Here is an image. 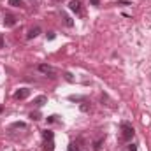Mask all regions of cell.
<instances>
[{
  "label": "cell",
  "instance_id": "6da1fadb",
  "mask_svg": "<svg viewBox=\"0 0 151 151\" xmlns=\"http://www.w3.org/2000/svg\"><path fill=\"white\" fill-rule=\"evenodd\" d=\"M119 128H121V141L128 142V141H132V139H134V135H135V130H134V127H132L128 121H121Z\"/></svg>",
  "mask_w": 151,
  "mask_h": 151
},
{
  "label": "cell",
  "instance_id": "7a4b0ae2",
  "mask_svg": "<svg viewBox=\"0 0 151 151\" xmlns=\"http://www.w3.org/2000/svg\"><path fill=\"white\" fill-rule=\"evenodd\" d=\"M69 9L76 12V14H79V16H83V7H81V0H70L69 2Z\"/></svg>",
  "mask_w": 151,
  "mask_h": 151
},
{
  "label": "cell",
  "instance_id": "3957f363",
  "mask_svg": "<svg viewBox=\"0 0 151 151\" xmlns=\"http://www.w3.org/2000/svg\"><path fill=\"white\" fill-rule=\"evenodd\" d=\"M27 97H30V90H28V88H19V90L14 93V99H16V100H25Z\"/></svg>",
  "mask_w": 151,
  "mask_h": 151
},
{
  "label": "cell",
  "instance_id": "277c9868",
  "mask_svg": "<svg viewBox=\"0 0 151 151\" xmlns=\"http://www.w3.org/2000/svg\"><path fill=\"white\" fill-rule=\"evenodd\" d=\"M37 69H39V72H42V74H49L51 77H53V74H55V69H53L51 65H46V63H40Z\"/></svg>",
  "mask_w": 151,
  "mask_h": 151
},
{
  "label": "cell",
  "instance_id": "5b68a950",
  "mask_svg": "<svg viewBox=\"0 0 151 151\" xmlns=\"http://www.w3.org/2000/svg\"><path fill=\"white\" fill-rule=\"evenodd\" d=\"M32 104H34L35 107H42L44 104H47V97H46V95H39V97H35V99L32 100Z\"/></svg>",
  "mask_w": 151,
  "mask_h": 151
},
{
  "label": "cell",
  "instance_id": "8992f818",
  "mask_svg": "<svg viewBox=\"0 0 151 151\" xmlns=\"http://www.w3.org/2000/svg\"><path fill=\"white\" fill-rule=\"evenodd\" d=\"M4 25L9 27V28L14 27V25H16V18H14L12 14H5V16H4Z\"/></svg>",
  "mask_w": 151,
  "mask_h": 151
},
{
  "label": "cell",
  "instance_id": "52a82bcc",
  "mask_svg": "<svg viewBox=\"0 0 151 151\" xmlns=\"http://www.w3.org/2000/svg\"><path fill=\"white\" fill-rule=\"evenodd\" d=\"M39 34H40V28H39V27H34V28H30V30H28V34H27V39H28V40H32V39L37 37Z\"/></svg>",
  "mask_w": 151,
  "mask_h": 151
},
{
  "label": "cell",
  "instance_id": "ba28073f",
  "mask_svg": "<svg viewBox=\"0 0 151 151\" xmlns=\"http://www.w3.org/2000/svg\"><path fill=\"white\" fill-rule=\"evenodd\" d=\"M102 144H104V137L97 139V141L93 142V151H100V150H102Z\"/></svg>",
  "mask_w": 151,
  "mask_h": 151
},
{
  "label": "cell",
  "instance_id": "9c48e42d",
  "mask_svg": "<svg viewBox=\"0 0 151 151\" xmlns=\"http://www.w3.org/2000/svg\"><path fill=\"white\" fill-rule=\"evenodd\" d=\"M9 5H12V7H25V2L23 0H9Z\"/></svg>",
  "mask_w": 151,
  "mask_h": 151
},
{
  "label": "cell",
  "instance_id": "30bf717a",
  "mask_svg": "<svg viewBox=\"0 0 151 151\" xmlns=\"http://www.w3.org/2000/svg\"><path fill=\"white\" fill-rule=\"evenodd\" d=\"M44 151H55V141L53 139H47L46 141V150Z\"/></svg>",
  "mask_w": 151,
  "mask_h": 151
},
{
  "label": "cell",
  "instance_id": "8fae6325",
  "mask_svg": "<svg viewBox=\"0 0 151 151\" xmlns=\"http://www.w3.org/2000/svg\"><path fill=\"white\" fill-rule=\"evenodd\" d=\"M42 137H44V141H47V139H53L55 134H53L51 130H44V132H42Z\"/></svg>",
  "mask_w": 151,
  "mask_h": 151
},
{
  "label": "cell",
  "instance_id": "7c38bea8",
  "mask_svg": "<svg viewBox=\"0 0 151 151\" xmlns=\"http://www.w3.org/2000/svg\"><path fill=\"white\" fill-rule=\"evenodd\" d=\"M69 100H72V102H84L86 99H84V97H79V95H70Z\"/></svg>",
  "mask_w": 151,
  "mask_h": 151
},
{
  "label": "cell",
  "instance_id": "4fadbf2b",
  "mask_svg": "<svg viewBox=\"0 0 151 151\" xmlns=\"http://www.w3.org/2000/svg\"><path fill=\"white\" fill-rule=\"evenodd\" d=\"M62 18L65 19V25H67V27H74V21H72V19H70L67 14H63V12H62Z\"/></svg>",
  "mask_w": 151,
  "mask_h": 151
},
{
  "label": "cell",
  "instance_id": "5bb4252c",
  "mask_svg": "<svg viewBox=\"0 0 151 151\" xmlns=\"http://www.w3.org/2000/svg\"><path fill=\"white\" fill-rule=\"evenodd\" d=\"M79 109H81L83 113H88V111H90V104H88V102L84 100V102H81V106H79Z\"/></svg>",
  "mask_w": 151,
  "mask_h": 151
},
{
  "label": "cell",
  "instance_id": "9a60e30c",
  "mask_svg": "<svg viewBox=\"0 0 151 151\" xmlns=\"http://www.w3.org/2000/svg\"><path fill=\"white\" fill-rule=\"evenodd\" d=\"M30 118H32L34 121H39L42 116H40V113H39V111H35V113H30Z\"/></svg>",
  "mask_w": 151,
  "mask_h": 151
},
{
  "label": "cell",
  "instance_id": "2e32d148",
  "mask_svg": "<svg viewBox=\"0 0 151 151\" xmlns=\"http://www.w3.org/2000/svg\"><path fill=\"white\" fill-rule=\"evenodd\" d=\"M27 127V123H23V121H16V123H12V128H25Z\"/></svg>",
  "mask_w": 151,
  "mask_h": 151
},
{
  "label": "cell",
  "instance_id": "e0dca14e",
  "mask_svg": "<svg viewBox=\"0 0 151 151\" xmlns=\"http://www.w3.org/2000/svg\"><path fill=\"white\" fill-rule=\"evenodd\" d=\"M65 79H67V81H69V83H72V81H74V77H72V74H70V72H65Z\"/></svg>",
  "mask_w": 151,
  "mask_h": 151
},
{
  "label": "cell",
  "instance_id": "ac0fdd59",
  "mask_svg": "<svg viewBox=\"0 0 151 151\" xmlns=\"http://www.w3.org/2000/svg\"><path fill=\"white\" fill-rule=\"evenodd\" d=\"M46 37H47V40H53L56 35H55V32H47V34H46Z\"/></svg>",
  "mask_w": 151,
  "mask_h": 151
},
{
  "label": "cell",
  "instance_id": "d6986e66",
  "mask_svg": "<svg viewBox=\"0 0 151 151\" xmlns=\"http://www.w3.org/2000/svg\"><path fill=\"white\" fill-rule=\"evenodd\" d=\"M142 123H144V125H148V123H150V116H148V114H144V118H142Z\"/></svg>",
  "mask_w": 151,
  "mask_h": 151
},
{
  "label": "cell",
  "instance_id": "ffe728a7",
  "mask_svg": "<svg viewBox=\"0 0 151 151\" xmlns=\"http://www.w3.org/2000/svg\"><path fill=\"white\" fill-rule=\"evenodd\" d=\"M46 119H47V123H53V121H55V119H56V116H47V118H46Z\"/></svg>",
  "mask_w": 151,
  "mask_h": 151
},
{
  "label": "cell",
  "instance_id": "44dd1931",
  "mask_svg": "<svg viewBox=\"0 0 151 151\" xmlns=\"http://www.w3.org/2000/svg\"><path fill=\"white\" fill-rule=\"evenodd\" d=\"M128 151H137V146H135V144H130V146H128Z\"/></svg>",
  "mask_w": 151,
  "mask_h": 151
},
{
  "label": "cell",
  "instance_id": "7402d4cb",
  "mask_svg": "<svg viewBox=\"0 0 151 151\" xmlns=\"http://www.w3.org/2000/svg\"><path fill=\"white\" fill-rule=\"evenodd\" d=\"M91 5H100V0H90Z\"/></svg>",
  "mask_w": 151,
  "mask_h": 151
},
{
  "label": "cell",
  "instance_id": "603a6c76",
  "mask_svg": "<svg viewBox=\"0 0 151 151\" xmlns=\"http://www.w3.org/2000/svg\"><path fill=\"white\" fill-rule=\"evenodd\" d=\"M2 47H4V35L0 34V49H2Z\"/></svg>",
  "mask_w": 151,
  "mask_h": 151
},
{
  "label": "cell",
  "instance_id": "cb8c5ba5",
  "mask_svg": "<svg viewBox=\"0 0 151 151\" xmlns=\"http://www.w3.org/2000/svg\"><path fill=\"white\" fill-rule=\"evenodd\" d=\"M2 111H4V107H2V106H0V113H2Z\"/></svg>",
  "mask_w": 151,
  "mask_h": 151
},
{
  "label": "cell",
  "instance_id": "d4e9b609",
  "mask_svg": "<svg viewBox=\"0 0 151 151\" xmlns=\"http://www.w3.org/2000/svg\"><path fill=\"white\" fill-rule=\"evenodd\" d=\"M53 2H63V0H53Z\"/></svg>",
  "mask_w": 151,
  "mask_h": 151
},
{
  "label": "cell",
  "instance_id": "484cf974",
  "mask_svg": "<svg viewBox=\"0 0 151 151\" xmlns=\"http://www.w3.org/2000/svg\"><path fill=\"white\" fill-rule=\"evenodd\" d=\"M67 151H72V150H67Z\"/></svg>",
  "mask_w": 151,
  "mask_h": 151
}]
</instances>
